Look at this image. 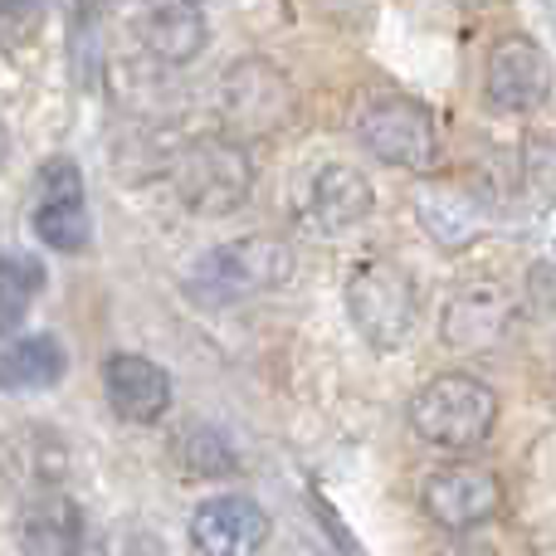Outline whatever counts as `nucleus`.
Masks as SVG:
<instances>
[{"instance_id":"obj_13","label":"nucleus","mask_w":556,"mask_h":556,"mask_svg":"<svg viewBox=\"0 0 556 556\" xmlns=\"http://www.w3.org/2000/svg\"><path fill=\"white\" fill-rule=\"evenodd\" d=\"M103 386H108V405H113L123 420H137V425L162 420L166 405H172V381H166V371L152 356H137V352L108 356Z\"/></svg>"},{"instance_id":"obj_17","label":"nucleus","mask_w":556,"mask_h":556,"mask_svg":"<svg viewBox=\"0 0 556 556\" xmlns=\"http://www.w3.org/2000/svg\"><path fill=\"white\" fill-rule=\"evenodd\" d=\"M39 288H45V264H39L35 254L0 250V342L25 323V313L39 298Z\"/></svg>"},{"instance_id":"obj_8","label":"nucleus","mask_w":556,"mask_h":556,"mask_svg":"<svg viewBox=\"0 0 556 556\" xmlns=\"http://www.w3.org/2000/svg\"><path fill=\"white\" fill-rule=\"evenodd\" d=\"M288 108H293V93L264 59H240L220 84V113L240 137L278 132Z\"/></svg>"},{"instance_id":"obj_4","label":"nucleus","mask_w":556,"mask_h":556,"mask_svg":"<svg viewBox=\"0 0 556 556\" xmlns=\"http://www.w3.org/2000/svg\"><path fill=\"white\" fill-rule=\"evenodd\" d=\"M346 313H352L356 332L366 337L381 352H395V346L410 342L415 332V288L395 264L371 260L352 274L346 283Z\"/></svg>"},{"instance_id":"obj_15","label":"nucleus","mask_w":556,"mask_h":556,"mask_svg":"<svg viewBox=\"0 0 556 556\" xmlns=\"http://www.w3.org/2000/svg\"><path fill=\"white\" fill-rule=\"evenodd\" d=\"M508 323V298H503L498 283H473L464 293H454V303L444 307L440 317V332L444 342L454 346H479V342H493Z\"/></svg>"},{"instance_id":"obj_16","label":"nucleus","mask_w":556,"mask_h":556,"mask_svg":"<svg viewBox=\"0 0 556 556\" xmlns=\"http://www.w3.org/2000/svg\"><path fill=\"white\" fill-rule=\"evenodd\" d=\"M142 39L156 59L186 64V59H195L205 45V20L191 0H156L142 20Z\"/></svg>"},{"instance_id":"obj_18","label":"nucleus","mask_w":556,"mask_h":556,"mask_svg":"<svg viewBox=\"0 0 556 556\" xmlns=\"http://www.w3.org/2000/svg\"><path fill=\"white\" fill-rule=\"evenodd\" d=\"M35 20V0H0V45H15Z\"/></svg>"},{"instance_id":"obj_9","label":"nucleus","mask_w":556,"mask_h":556,"mask_svg":"<svg viewBox=\"0 0 556 556\" xmlns=\"http://www.w3.org/2000/svg\"><path fill=\"white\" fill-rule=\"evenodd\" d=\"M269 542V513L254 498H211L191 518V547L201 556H260Z\"/></svg>"},{"instance_id":"obj_6","label":"nucleus","mask_w":556,"mask_h":556,"mask_svg":"<svg viewBox=\"0 0 556 556\" xmlns=\"http://www.w3.org/2000/svg\"><path fill=\"white\" fill-rule=\"evenodd\" d=\"M35 235L59 254H78L93 240V220H88V201H84V172L68 156H54L39 172Z\"/></svg>"},{"instance_id":"obj_3","label":"nucleus","mask_w":556,"mask_h":556,"mask_svg":"<svg viewBox=\"0 0 556 556\" xmlns=\"http://www.w3.org/2000/svg\"><path fill=\"white\" fill-rule=\"evenodd\" d=\"M356 142L386 166L401 172H425L440 156V132H434L430 108H420L415 98H371L356 113Z\"/></svg>"},{"instance_id":"obj_11","label":"nucleus","mask_w":556,"mask_h":556,"mask_svg":"<svg viewBox=\"0 0 556 556\" xmlns=\"http://www.w3.org/2000/svg\"><path fill=\"white\" fill-rule=\"evenodd\" d=\"M552 68L532 39H503L489 54V98L503 113H532L538 103H547Z\"/></svg>"},{"instance_id":"obj_14","label":"nucleus","mask_w":556,"mask_h":556,"mask_svg":"<svg viewBox=\"0 0 556 556\" xmlns=\"http://www.w3.org/2000/svg\"><path fill=\"white\" fill-rule=\"evenodd\" d=\"M68 371V352L54 332H29L0 342V391H49Z\"/></svg>"},{"instance_id":"obj_19","label":"nucleus","mask_w":556,"mask_h":556,"mask_svg":"<svg viewBox=\"0 0 556 556\" xmlns=\"http://www.w3.org/2000/svg\"><path fill=\"white\" fill-rule=\"evenodd\" d=\"M434 556H498L493 547H483V542H454V547L434 552Z\"/></svg>"},{"instance_id":"obj_20","label":"nucleus","mask_w":556,"mask_h":556,"mask_svg":"<svg viewBox=\"0 0 556 556\" xmlns=\"http://www.w3.org/2000/svg\"><path fill=\"white\" fill-rule=\"evenodd\" d=\"M459 5H479V0H459Z\"/></svg>"},{"instance_id":"obj_12","label":"nucleus","mask_w":556,"mask_h":556,"mask_svg":"<svg viewBox=\"0 0 556 556\" xmlns=\"http://www.w3.org/2000/svg\"><path fill=\"white\" fill-rule=\"evenodd\" d=\"M371 205H376L371 181H366L356 166H342V162L323 166V172L313 176V186H307V195H303V215L317 235L356 230V225L371 215Z\"/></svg>"},{"instance_id":"obj_1","label":"nucleus","mask_w":556,"mask_h":556,"mask_svg":"<svg viewBox=\"0 0 556 556\" xmlns=\"http://www.w3.org/2000/svg\"><path fill=\"white\" fill-rule=\"evenodd\" d=\"M493 420H498V395L493 386L473 381V376H434L415 391L410 401V425L425 444L434 450H479L493 434Z\"/></svg>"},{"instance_id":"obj_10","label":"nucleus","mask_w":556,"mask_h":556,"mask_svg":"<svg viewBox=\"0 0 556 556\" xmlns=\"http://www.w3.org/2000/svg\"><path fill=\"white\" fill-rule=\"evenodd\" d=\"M20 547L25 556H84L88 522L64 489H39L20 508Z\"/></svg>"},{"instance_id":"obj_5","label":"nucleus","mask_w":556,"mask_h":556,"mask_svg":"<svg viewBox=\"0 0 556 556\" xmlns=\"http://www.w3.org/2000/svg\"><path fill=\"white\" fill-rule=\"evenodd\" d=\"M250 191H254V166L240 142H225V137L211 142L205 137V142L186 147L181 162H176V195L201 215L240 211Z\"/></svg>"},{"instance_id":"obj_2","label":"nucleus","mask_w":556,"mask_h":556,"mask_svg":"<svg viewBox=\"0 0 556 556\" xmlns=\"http://www.w3.org/2000/svg\"><path fill=\"white\" fill-rule=\"evenodd\" d=\"M293 278V250L274 235H250V240H230L211 250L191 274V293L201 303H244V298L274 293Z\"/></svg>"},{"instance_id":"obj_7","label":"nucleus","mask_w":556,"mask_h":556,"mask_svg":"<svg viewBox=\"0 0 556 556\" xmlns=\"http://www.w3.org/2000/svg\"><path fill=\"white\" fill-rule=\"evenodd\" d=\"M420 498H425V513L444 532H473L498 513L503 489H498V473L483 469V464H450V469L425 479Z\"/></svg>"}]
</instances>
